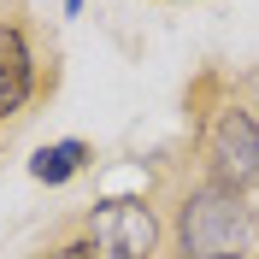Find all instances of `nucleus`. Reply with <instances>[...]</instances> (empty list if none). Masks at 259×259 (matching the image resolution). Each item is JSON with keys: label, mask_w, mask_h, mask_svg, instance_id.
<instances>
[{"label": "nucleus", "mask_w": 259, "mask_h": 259, "mask_svg": "<svg viewBox=\"0 0 259 259\" xmlns=\"http://www.w3.org/2000/svg\"><path fill=\"white\" fill-rule=\"evenodd\" d=\"M89 253L95 259H153L159 247V218L147 200H130V194H112L89 212Z\"/></svg>", "instance_id": "2"}, {"label": "nucleus", "mask_w": 259, "mask_h": 259, "mask_svg": "<svg viewBox=\"0 0 259 259\" xmlns=\"http://www.w3.org/2000/svg\"><path fill=\"white\" fill-rule=\"evenodd\" d=\"M30 48H24V35L12 30V24H0V118H12L24 100H30Z\"/></svg>", "instance_id": "4"}, {"label": "nucleus", "mask_w": 259, "mask_h": 259, "mask_svg": "<svg viewBox=\"0 0 259 259\" xmlns=\"http://www.w3.org/2000/svg\"><path fill=\"white\" fill-rule=\"evenodd\" d=\"M206 159H212V183L242 194L259 177V124L242 106H224L206 130Z\"/></svg>", "instance_id": "3"}, {"label": "nucleus", "mask_w": 259, "mask_h": 259, "mask_svg": "<svg viewBox=\"0 0 259 259\" xmlns=\"http://www.w3.org/2000/svg\"><path fill=\"white\" fill-rule=\"evenodd\" d=\"M65 6H71V12H77V6H82V0H65Z\"/></svg>", "instance_id": "7"}, {"label": "nucleus", "mask_w": 259, "mask_h": 259, "mask_svg": "<svg viewBox=\"0 0 259 259\" xmlns=\"http://www.w3.org/2000/svg\"><path fill=\"white\" fill-rule=\"evenodd\" d=\"M82 165H89V142H53L30 159V171H35V183H65V177H77Z\"/></svg>", "instance_id": "5"}, {"label": "nucleus", "mask_w": 259, "mask_h": 259, "mask_svg": "<svg viewBox=\"0 0 259 259\" xmlns=\"http://www.w3.org/2000/svg\"><path fill=\"white\" fill-rule=\"evenodd\" d=\"M177 242L183 259H247L253 247V212L242 206L236 189H194L183 200V218H177Z\"/></svg>", "instance_id": "1"}, {"label": "nucleus", "mask_w": 259, "mask_h": 259, "mask_svg": "<svg viewBox=\"0 0 259 259\" xmlns=\"http://www.w3.org/2000/svg\"><path fill=\"white\" fill-rule=\"evenodd\" d=\"M48 259H95V253H89V242H65V247H53Z\"/></svg>", "instance_id": "6"}]
</instances>
